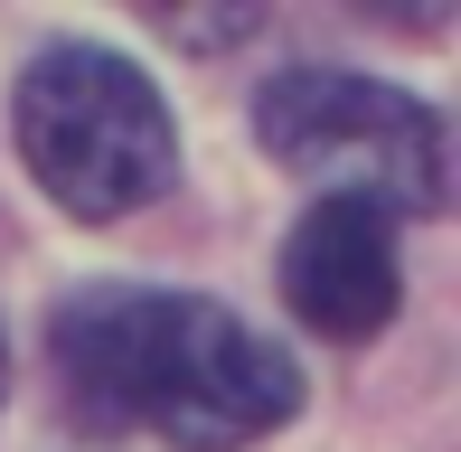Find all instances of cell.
<instances>
[{"mask_svg": "<svg viewBox=\"0 0 461 452\" xmlns=\"http://www.w3.org/2000/svg\"><path fill=\"white\" fill-rule=\"evenodd\" d=\"M57 377L76 415L141 424L179 452H236L302 405V367L226 302L104 283L57 312Z\"/></svg>", "mask_w": 461, "mask_h": 452, "instance_id": "cell-1", "label": "cell"}, {"mask_svg": "<svg viewBox=\"0 0 461 452\" xmlns=\"http://www.w3.org/2000/svg\"><path fill=\"white\" fill-rule=\"evenodd\" d=\"M10 132L29 179L67 217H132L170 189V104L113 48H38L10 86Z\"/></svg>", "mask_w": 461, "mask_h": 452, "instance_id": "cell-2", "label": "cell"}, {"mask_svg": "<svg viewBox=\"0 0 461 452\" xmlns=\"http://www.w3.org/2000/svg\"><path fill=\"white\" fill-rule=\"evenodd\" d=\"M264 151L292 179H321L330 198H358L376 217H433L443 208V122L405 86H376L358 67H292L255 104Z\"/></svg>", "mask_w": 461, "mask_h": 452, "instance_id": "cell-3", "label": "cell"}, {"mask_svg": "<svg viewBox=\"0 0 461 452\" xmlns=\"http://www.w3.org/2000/svg\"><path fill=\"white\" fill-rule=\"evenodd\" d=\"M283 302L321 339H367L405 302V264H395V226L358 198H321L283 245Z\"/></svg>", "mask_w": 461, "mask_h": 452, "instance_id": "cell-4", "label": "cell"}, {"mask_svg": "<svg viewBox=\"0 0 461 452\" xmlns=\"http://www.w3.org/2000/svg\"><path fill=\"white\" fill-rule=\"evenodd\" d=\"M0 396H10V339H0Z\"/></svg>", "mask_w": 461, "mask_h": 452, "instance_id": "cell-5", "label": "cell"}]
</instances>
